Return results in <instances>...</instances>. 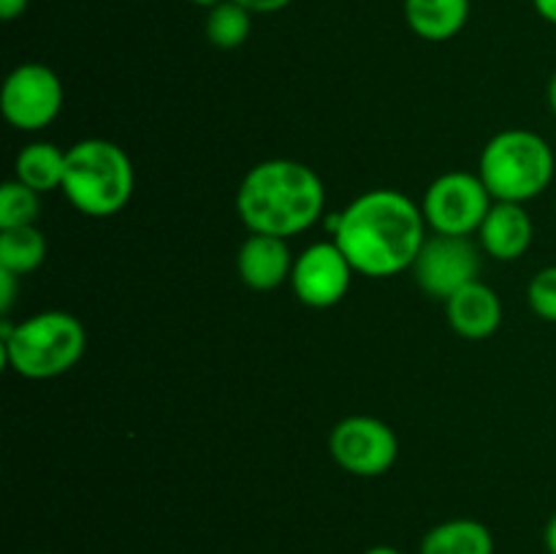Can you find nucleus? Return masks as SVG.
I'll return each instance as SVG.
<instances>
[{
  "instance_id": "obj_4",
  "label": "nucleus",
  "mask_w": 556,
  "mask_h": 554,
  "mask_svg": "<svg viewBox=\"0 0 556 554\" xmlns=\"http://www.w3.org/2000/svg\"><path fill=\"white\" fill-rule=\"evenodd\" d=\"M63 193L87 217H112L134 196L136 174L128 152L109 139H81L65 150Z\"/></svg>"
},
{
  "instance_id": "obj_13",
  "label": "nucleus",
  "mask_w": 556,
  "mask_h": 554,
  "mask_svg": "<svg viewBox=\"0 0 556 554\" xmlns=\"http://www.w3.org/2000/svg\"><path fill=\"white\" fill-rule=\"evenodd\" d=\"M532 234H535L532 217L527 215L525 204H516V201H494L478 228L481 248L497 261L521 259L532 244Z\"/></svg>"
},
{
  "instance_id": "obj_26",
  "label": "nucleus",
  "mask_w": 556,
  "mask_h": 554,
  "mask_svg": "<svg viewBox=\"0 0 556 554\" xmlns=\"http://www.w3.org/2000/svg\"><path fill=\"white\" fill-rule=\"evenodd\" d=\"M548 106H552V112L556 114V74L552 76V81H548Z\"/></svg>"
},
{
  "instance_id": "obj_19",
  "label": "nucleus",
  "mask_w": 556,
  "mask_h": 554,
  "mask_svg": "<svg viewBox=\"0 0 556 554\" xmlns=\"http://www.w3.org/2000/svg\"><path fill=\"white\" fill-rule=\"evenodd\" d=\"M38 210H41V201H38L36 190L22 185L20 179L3 182L0 188V231L16 226H36Z\"/></svg>"
},
{
  "instance_id": "obj_21",
  "label": "nucleus",
  "mask_w": 556,
  "mask_h": 554,
  "mask_svg": "<svg viewBox=\"0 0 556 554\" xmlns=\"http://www.w3.org/2000/svg\"><path fill=\"white\" fill-rule=\"evenodd\" d=\"M16 280H20V275H14L9 269H0V310H3V315H9L11 304H14Z\"/></svg>"
},
{
  "instance_id": "obj_18",
  "label": "nucleus",
  "mask_w": 556,
  "mask_h": 554,
  "mask_svg": "<svg viewBox=\"0 0 556 554\" xmlns=\"http://www.w3.org/2000/svg\"><path fill=\"white\" fill-rule=\"evenodd\" d=\"M253 30V14L237 0H223L206 14V38L217 49H237Z\"/></svg>"
},
{
  "instance_id": "obj_27",
  "label": "nucleus",
  "mask_w": 556,
  "mask_h": 554,
  "mask_svg": "<svg viewBox=\"0 0 556 554\" xmlns=\"http://www.w3.org/2000/svg\"><path fill=\"white\" fill-rule=\"evenodd\" d=\"M364 554H402V552L394 546H372V549H367Z\"/></svg>"
},
{
  "instance_id": "obj_11",
  "label": "nucleus",
  "mask_w": 556,
  "mask_h": 554,
  "mask_svg": "<svg viewBox=\"0 0 556 554\" xmlns=\"http://www.w3.org/2000/svg\"><path fill=\"white\" fill-rule=\"evenodd\" d=\"M445 318L465 340H486L503 324V302L486 282L472 280L445 299Z\"/></svg>"
},
{
  "instance_id": "obj_7",
  "label": "nucleus",
  "mask_w": 556,
  "mask_h": 554,
  "mask_svg": "<svg viewBox=\"0 0 556 554\" xmlns=\"http://www.w3.org/2000/svg\"><path fill=\"white\" fill-rule=\"evenodd\" d=\"M329 451L337 465L358 478H378L394 467L400 440L375 416H348L331 429Z\"/></svg>"
},
{
  "instance_id": "obj_22",
  "label": "nucleus",
  "mask_w": 556,
  "mask_h": 554,
  "mask_svg": "<svg viewBox=\"0 0 556 554\" xmlns=\"http://www.w3.org/2000/svg\"><path fill=\"white\" fill-rule=\"evenodd\" d=\"M239 5L250 11V14H275V11L288 9L293 0H237Z\"/></svg>"
},
{
  "instance_id": "obj_12",
  "label": "nucleus",
  "mask_w": 556,
  "mask_h": 554,
  "mask_svg": "<svg viewBox=\"0 0 556 554\" xmlns=\"http://www.w3.org/2000/svg\"><path fill=\"white\" fill-rule=\"evenodd\" d=\"M237 269L253 291H271L291 280L293 259L286 239L269 234H250L237 253Z\"/></svg>"
},
{
  "instance_id": "obj_20",
  "label": "nucleus",
  "mask_w": 556,
  "mask_h": 554,
  "mask_svg": "<svg viewBox=\"0 0 556 554\" xmlns=\"http://www.w3.org/2000/svg\"><path fill=\"white\" fill-rule=\"evenodd\" d=\"M527 299H530V307L538 318L556 324V266H546L532 277Z\"/></svg>"
},
{
  "instance_id": "obj_24",
  "label": "nucleus",
  "mask_w": 556,
  "mask_h": 554,
  "mask_svg": "<svg viewBox=\"0 0 556 554\" xmlns=\"http://www.w3.org/2000/svg\"><path fill=\"white\" fill-rule=\"evenodd\" d=\"M532 5H535V11L543 20L556 25V0H532Z\"/></svg>"
},
{
  "instance_id": "obj_1",
  "label": "nucleus",
  "mask_w": 556,
  "mask_h": 554,
  "mask_svg": "<svg viewBox=\"0 0 556 554\" xmlns=\"http://www.w3.org/2000/svg\"><path fill=\"white\" fill-rule=\"evenodd\" d=\"M329 228L353 272L367 277H391L413 269L418 250L427 242L421 206L391 188H375L353 199L331 217Z\"/></svg>"
},
{
  "instance_id": "obj_16",
  "label": "nucleus",
  "mask_w": 556,
  "mask_h": 554,
  "mask_svg": "<svg viewBox=\"0 0 556 554\" xmlns=\"http://www.w3.org/2000/svg\"><path fill=\"white\" fill-rule=\"evenodd\" d=\"M65 155L52 141H33L22 147L14 161V179L33 188L36 193H49V190L63 188Z\"/></svg>"
},
{
  "instance_id": "obj_9",
  "label": "nucleus",
  "mask_w": 556,
  "mask_h": 554,
  "mask_svg": "<svg viewBox=\"0 0 556 554\" xmlns=\"http://www.w3.org/2000/svg\"><path fill=\"white\" fill-rule=\"evenodd\" d=\"M478 269H481V259H478V248L470 242V237L434 234L418 250L413 277L424 293L445 302L467 282L478 280Z\"/></svg>"
},
{
  "instance_id": "obj_3",
  "label": "nucleus",
  "mask_w": 556,
  "mask_h": 554,
  "mask_svg": "<svg viewBox=\"0 0 556 554\" xmlns=\"http://www.w3.org/2000/svg\"><path fill=\"white\" fill-rule=\"evenodd\" d=\"M0 348L5 367L30 380L58 378L68 373L87 348V331L76 315L47 310L22 324L0 326Z\"/></svg>"
},
{
  "instance_id": "obj_28",
  "label": "nucleus",
  "mask_w": 556,
  "mask_h": 554,
  "mask_svg": "<svg viewBox=\"0 0 556 554\" xmlns=\"http://www.w3.org/2000/svg\"><path fill=\"white\" fill-rule=\"evenodd\" d=\"M188 3H193V5H206V9H212V5L223 3V0H188Z\"/></svg>"
},
{
  "instance_id": "obj_17",
  "label": "nucleus",
  "mask_w": 556,
  "mask_h": 554,
  "mask_svg": "<svg viewBox=\"0 0 556 554\" xmlns=\"http://www.w3.org/2000/svg\"><path fill=\"white\" fill-rule=\"evenodd\" d=\"M47 259V239L36 226H16L0 231V269L14 275L36 272Z\"/></svg>"
},
{
  "instance_id": "obj_15",
  "label": "nucleus",
  "mask_w": 556,
  "mask_h": 554,
  "mask_svg": "<svg viewBox=\"0 0 556 554\" xmlns=\"http://www.w3.org/2000/svg\"><path fill=\"white\" fill-rule=\"evenodd\" d=\"M418 554H494V538L483 521L448 519L424 536Z\"/></svg>"
},
{
  "instance_id": "obj_25",
  "label": "nucleus",
  "mask_w": 556,
  "mask_h": 554,
  "mask_svg": "<svg viewBox=\"0 0 556 554\" xmlns=\"http://www.w3.org/2000/svg\"><path fill=\"white\" fill-rule=\"evenodd\" d=\"M543 543H546L548 554H556V514L546 521V530H543Z\"/></svg>"
},
{
  "instance_id": "obj_14",
  "label": "nucleus",
  "mask_w": 556,
  "mask_h": 554,
  "mask_svg": "<svg viewBox=\"0 0 556 554\" xmlns=\"http://www.w3.org/2000/svg\"><path fill=\"white\" fill-rule=\"evenodd\" d=\"M470 16V0H405V22L424 41H451Z\"/></svg>"
},
{
  "instance_id": "obj_8",
  "label": "nucleus",
  "mask_w": 556,
  "mask_h": 554,
  "mask_svg": "<svg viewBox=\"0 0 556 554\" xmlns=\"http://www.w3.org/2000/svg\"><path fill=\"white\" fill-rule=\"evenodd\" d=\"M63 81L49 65L22 63L5 76L0 109L16 130H41L63 109Z\"/></svg>"
},
{
  "instance_id": "obj_2",
  "label": "nucleus",
  "mask_w": 556,
  "mask_h": 554,
  "mask_svg": "<svg viewBox=\"0 0 556 554\" xmlns=\"http://www.w3.org/2000/svg\"><path fill=\"white\" fill-rule=\"evenodd\" d=\"M326 206L324 179L307 163L271 158L244 174L237 190V212L253 234L296 237L307 231Z\"/></svg>"
},
{
  "instance_id": "obj_10",
  "label": "nucleus",
  "mask_w": 556,
  "mask_h": 554,
  "mask_svg": "<svg viewBox=\"0 0 556 554\" xmlns=\"http://www.w3.org/2000/svg\"><path fill=\"white\" fill-rule=\"evenodd\" d=\"M353 266L334 242H315L293 259L291 288L307 307L326 310L342 302L351 288Z\"/></svg>"
},
{
  "instance_id": "obj_23",
  "label": "nucleus",
  "mask_w": 556,
  "mask_h": 554,
  "mask_svg": "<svg viewBox=\"0 0 556 554\" xmlns=\"http://www.w3.org/2000/svg\"><path fill=\"white\" fill-rule=\"evenodd\" d=\"M30 0H0V20L14 22L16 16H22L27 11Z\"/></svg>"
},
{
  "instance_id": "obj_5",
  "label": "nucleus",
  "mask_w": 556,
  "mask_h": 554,
  "mask_svg": "<svg viewBox=\"0 0 556 554\" xmlns=\"http://www.w3.org/2000/svg\"><path fill=\"white\" fill-rule=\"evenodd\" d=\"M556 158L552 144L541 134L527 128L500 130L486 141L478 161V177L489 188L494 201L538 199L552 185Z\"/></svg>"
},
{
  "instance_id": "obj_6",
  "label": "nucleus",
  "mask_w": 556,
  "mask_h": 554,
  "mask_svg": "<svg viewBox=\"0 0 556 554\" xmlns=\"http://www.w3.org/2000/svg\"><path fill=\"white\" fill-rule=\"evenodd\" d=\"M494 199L483 179L472 172L440 174L421 201L424 221L434 234L470 237L481 228Z\"/></svg>"
}]
</instances>
